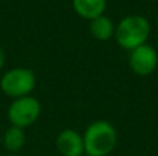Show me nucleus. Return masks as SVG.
I'll return each mask as SVG.
<instances>
[{"label":"nucleus","instance_id":"9d476101","mask_svg":"<svg viewBox=\"0 0 158 156\" xmlns=\"http://www.w3.org/2000/svg\"><path fill=\"white\" fill-rule=\"evenodd\" d=\"M4 65H6V53H4V50L0 47V71L4 68Z\"/></svg>","mask_w":158,"mask_h":156},{"label":"nucleus","instance_id":"7ed1b4c3","mask_svg":"<svg viewBox=\"0 0 158 156\" xmlns=\"http://www.w3.org/2000/svg\"><path fill=\"white\" fill-rule=\"evenodd\" d=\"M35 87L36 76L29 68L15 66L6 71L0 77V90L11 99L31 96Z\"/></svg>","mask_w":158,"mask_h":156},{"label":"nucleus","instance_id":"1a4fd4ad","mask_svg":"<svg viewBox=\"0 0 158 156\" xmlns=\"http://www.w3.org/2000/svg\"><path fill=\"white\" fill-rule=\"evenodd\" d=\"M2 146L8 154H18L27 142V135H25L24 129L10 126L2 134Z\"/></svg>","mask_w":158,"mask_h":156},{"label":"nucleus","instance_id":"f257e3e1","mask_svg":"<svg viewBox=\"0 0 158 156\" xmlns=\"http://www.w3.org/2000/svg\"><path fill=\"white\" fill-rule=\"evenodd\" d=\"M85 144V155L108 156L115 151L118 144V133L115 126L108 120L98 119L86 127L82 134Z\"/></svg>","mask_w":158,"mask_h":156},{"label":"nucleus","instance_id":"9b49d317","mask_svg":"<svg viewBox=\"0 0 158 156\" xmlns=\"http://www.w3.org/2000/svg\"><path fill=\"white\" fill-rule=\"evenodd\" d=\"M6 156H19V155H17V154H8V155H6Z\"/></svg>","mask_w":158,"mask_h":156},{"label":"nucleus","instance_id":"39448f33","mask_svg":"<svg viewBox=\"0 0 158 156\" xmlns=\"http://www.w3.org/2000/svg\"><path fill=\"white\" fill-rule=\"evenodd\" d=\"M129 66L137 76H148L158 66V53L148 43L129 51Z\"/></svg>","mask_w":158,"mask_h":156},{"label":"nucleus","instance_id":"423d86ee","mask_svg":"<svg viewBox=\"0 0 158 156\" xmlns=\"http://www.w3.org/2000/svg\"><path fill=\"white\" fill-rule=\"evenodd\" d=\"M56 148L61 156H83V137L74 129H64L56 138Z\"/></svg>","mask_w":158,"mask_h":156},{"label":"nucleus","instance_id":"ddd939ff","mask_svg":"<svg viewBox=\"0 0 158 156\" xmlns=\"http://www.w3.org/2000/svg\"><path fill=\"white\" fill-rule=\"evenodd\" d=\"M157 25H158V14H157Z\"/></svg>","mask_w":158,"mask_h":156},{"label":"nucleus","instance_id":"f03ea898","mask_svg":"<svg viewBox=\"0 0 158 156\" xmlns=\"http://www.w3.org/2000/svg\"><path fill=\"white\" fill-rule=\"evenodd\" d=\"M151 35V24L144 15L131 14L123 17L115 25L114 39L123 50H132L147 43Z\"/></svg>","mask_w":158,"mask_h":156},{"label":"nucleus","instance_id":"4468645a","mask_svg":"<svg viewBox=\"0 0 158 156\" xmlns=\"http://www.w3.org/2000/svg\"><path fill=\"white\" fill-rule=\"evenodd\" d=\"M83 156H87V155H83Z\"/></svg>","mask_w":158,"mask_h":156},{"label":"nucleus","instance_id":"6e6552de","mask_svg":"<svg viewBox=\"0 0 158 156\" xmlns=\"http://www.w3.org/2000/svg\"><path fill=\"white\" fill-rule=\"evenodd\" d=\"M89 30H90V35H92L96 40L107 41L114 37L115 24L110 17H107L106 14H104V15H100L90 21Z\"/></svg>","mask_w":158,"mask_h":156},{"label":"nucleus","instance_id":"2eb2a0df","mask_svg":"<svg viewBox=\"0 0 158 156\" xmlns=\"http://www.w3.org/2000/svg\"><path fill=\"white\" fill-rule=\"evenodd\" d=\"M151 2H154V0H151Z\"/></svg>","mask_w":158,"mask_h":156},{"label":"nucleus","instance_id":"0eeeda50","mask_svg":"<svg viewBox=\"0 0 158 156\" xmlns=\"http://www.w3.org/2000/svg\"><path fill=\"white\" fill-rule=\"evenodd\" d=\"M71 2L75 13L87 21L104 15L107 8V0H71Z\"/></svg>","mask_w":158,"mask_h":156},{"label":"nucleus","instance_id":"f8f14e48","mask_svg":"<svg viewBox=\"0 0 158 156\" xmlns=\"http://www.w3.org/2000/svg\"><path fill=\"white\" fill-rule=\"evenodd\" d=\"M2 144H3L2 142V133H0V146H2Z\"/></svg>","mask_w":158,"mask_h":156},{"label":"nucleus","instance_id":"20e7f679","mask_svg":"<svg viewBox=\"0 0 158 156\" xmlns=\"http://www.w3.org/2000/svg\"><path fill=\"white\" fill-rule=\"evenodd\" d=\"M42 113V104L33 96L21 97L11 101L7 108V120L11 126L27 129L38 122Z\"/></svg>","mask_w":158,"mask_h":156}]
</instances>
